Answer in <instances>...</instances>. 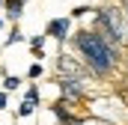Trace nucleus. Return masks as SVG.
<instances>
[{"instance_id":"13","label":"nucleus","mask_w":128,"mask_h":125,"mask_svg":"<svg viewBox=\"0 0 128 125\" xmlns=\"http://www.w3.org/2000/svg\"><path fill=\"white\" fill-rule=\"evenodd\" d=\"M24 98H30V101H36V104H39V98H42V95H39V86L33 84L30 90H27V95H24Z\"/></svg>"},{"instance_id":"12","label":"nucleus","mask_w":128,"mask_h":125,"mask_svg":"<svg viewBox=\"0 0 128 125\" xmlns=\"http://www.w3.org/2000/svg\"><path fill=\"white\" fill-rule=\"evenodd\" d=\"M90 12H96L92 6H74L72 9V18H84V15H90Z\"/></svg>"},{"instance_id":"11","label":"nucleus","mask_w":128,"mask_h":125,"mask_svg":"<svg viewBox=\"0 0 128 125\" xmlns=\"http://www.w3.org/2000/svg\"><path fill=\"white\" fill-rule=\"evenodd\" d=\"M42 72H45V68H42V62H33L30 68H27V78H30V80H39V78H42Z\"/></svg>"},{"instance_id":"3","label":"nucleus","mask_w":128,"mask_h":125,"mask_svg":"<svg viewBox=\"0 0 128 125\" xmlns=\"http://www.w3.org/2000/svg\"><path fill=\"white\" fill-rule=\"evenodd\" d=\"M45 33H48V36H54L57 42H66V39L72 36V15H68V18H66V15L51 18V21L45 24Z\"/></svg>"},{"instance_id":"10","label":"nucleus","mask_w":128,"mask_h":125,"mask_svg":"<svg viewBox=\"0 0 128 125\" xmlns=\"http://www.w3.org/2000/svg\"><path fill=\"white\" fill-rule=\"evenodd\" d=\"M18 86H21V78H15V74H6V78H3V90H6V92H15Z\"/></svg>"},{"instance_id":"15","label":"nucleus","mask_w":128,"mask_h":125,"mask_svg":"<svg viewBox=\"0 0 128 125\" xmlns=\"http://www.w3.org/2000/svg\"><path fill=\"white\" fill-rule=\"evenodd\" d=\"M3 6H6V0H0V12H3Z\"/></svg>"},{"instance_id":"6","label":"nucleus","mask_w":128,"mask_h":125,"mask_svg":"<svg viewBox=\"0 0 128 125\" xmlns=\"http://www.w3.org/2000/svg\"><path fill=\"white\" fill-rule=\"evenodd\" d=\"M3 12H6V21H21V15H24V0H6Z\"/></svg>"},{"instance_id":"16","label":"nucleus","mask_w":128,"mask_h":125,"mask_svg":"<svg viewBox=\"0 0 128 125\" xmlns=\"http://www.w3.org/2000/svg\"><path fill=\"white\" fill-rule=\"evenodd\" d=\"M0 30H3V18H0Z\"/></svg>"},{"instance_id":"5","label":"nucleus","mask_w":128,"mask_h":125,"mask_svg":"<svg viewBox=\"0 0 128 125\" xmlns=\"http://www.w3.org/2000/svg\"><path fill=\"white\" fill-rule=\"evenodd\" d=\"M51 110H54V116H57L63 125H84V119H78V116H72V113L66 110V104H63V101H57Z\"/></svg>"},{"instance_id":"8","label":"nucleus","mask_w":128,"mask_h":125,"mask_svg":"<svg viewBox=\"0 0 128 125\" xmlns=\"http://www.w3.org/2000/svg\"><path fill=\"white\" fill-rule=\"evenodd\" d=\"M36 107H39L36 101L24 98V101H21V107H18V113H15V119H27V116H33V110H36Z\"/></svg>"},{"instance_id":"9","label":"nucleus","mask_w":128,"mask_h":125,"mask_svg":"<svg viewBox=\"0 0 128 125\" xmlns=\"http://www.w3.org/2000/svg\"><path fill=\"white\" fill-rule=\"evenodd\" d=\"M24 39H27V36L21 33V27H18V21H15V27L9 30V36H6V42H3V45L9 48V45H18V42H24Z\"/></svg>"},{"instance_id":"4","label":"nucleus","mask_w":128,"mask_h":125,"mask_svg":"<svg viewBox=\"0 0 128 125\" xmlns=\"http://www.w3.org/2000/svg\"><path fill=\"white\" fill-rule=\"evenodd\" d=\"M57 68H60V74H68V78H84V72H90L86 66H74L68 54H60L57 57Z\"/></svg>"},{"instance_id":"14","label":"nucleus","mask_w":128,"mask_h":125,"mask_svg":"<svg viewBox=\"0 0 128 125\" xmlns=\"http://www.w3.org/2000/svg\"><path fill=\"white\" fill-rule=\"evenodd\" d=\"M6 107H9V98H6V90H3L0 92V110H6Z\"/></svg>"},{"instance_id":"2","label":"nucleus","mask_w":128,"mask_h":125,"mask_svg":"<svg viewBox=\"0 0 128 125\" xmlns=\"http://www.w3.org/2000/svg\"><path fill=\"white\" fill-rule=\"evenodd\" d=\"M57 86H60V95H63L66 101H84V98H86V90H84L80 78H68V74H63V78L57 80Z\"/></svg>"},{"instance_id":"1","label":"nucleus","mask_w":128,"mask_h":125,"mask_svg":"<svg viewBox=\"0 0 128 125\" xmlns=\"http://www.w3.org/2000/svg\"><path fill=\"white\" fill-rule=\"evenodd\" d=\"M74 48L84 57V66L96 74V78H107L116 62H119V45H113L110 39H104L98 30H80L74 33Z\"/></svg>"},{"instance_id":"7","label":"nucleus","mask_w":128,"mask_h":125,"mask_svg":"<svg viewBox=\"0 0 128 125\" xmlns=\"http://www.w3.org/2000/svg\"><path fill=\"white\" fill-rule=\"evenodd\" d=\"M45 36H48V33H45ZM45 36L39 33V36H30V39H27V42H30V51H33V57H36V60H42V57H45Z\"/></svg>"},{"instance_id":"17","label":"nucleus","mask_w":128,"mask_h":125,"mask_svg":"<svg viewBox=\"0 0 128 125\" xmlns=\"http://www.w3.org/2000/svg\"><path fill=\"white\" fill-rule=\"evenodd\" d=\"M24 3H27V0H24Z\"/></svg>"}]
</instances>
